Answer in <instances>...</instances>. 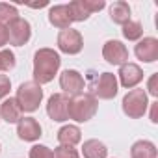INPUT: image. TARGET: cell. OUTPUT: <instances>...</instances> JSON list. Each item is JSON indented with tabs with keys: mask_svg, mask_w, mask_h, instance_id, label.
<instances>
[{
	"mask_svg": "<svg viewBox=\"0 0 158 158\" xmlns=\"http://www.w3.org/2000/svg\"><path fill=\"white\" fill-rule=\"evenodd\" d=\"M48 23L60 30H67L71 28V13H69V8L67 4H58V6H52L48 10Z\"/></svg>",
	"mask_w": 158,
	"mask_h": 158,
	"instance_id": "14",
	"label": "cell"
},
{
	"mask_svg": "<svg viewBox=\"0 0 158 158\" xmlns=\"http://www.w3.org/2000/svg\"><path fill=\"white\" fill-rule=\"evenodd\" d=\"M15 19H19V11L15 6L6 4V2H0V24L8 26L10 23H13Z\"/></svg>",
	"mask_w": 158,
	"mask_h": 158,
	"instance_id": "22",
	"label": "cell"
},
{
	"mask_svg": "<svg viewBox=\"0 0 158 158\" xmlns=\"http://www.w3.org/2000/svg\"><path fill=\"white\" fill-rule=\"evenodd\" d=\"M67 8H69V13H71V19H73V23L76 21V23H82V21H88L89 19V10L86 8V2L84 0H74V2H69L67 4Z\"/></svg>",
	"mask_w": 158,
	"mask_h": 158,
	"instance_id": "20",
	"label": "cell"
},
{
	"mask_svg": "<svg viewBox=\"0 0 158 158\" xmlns=\"http://www.w3.org/2000/svg\"><path fill=\"white\" fill-rule=\"evenodd\" d=\"M54 158H80L78 151L74 147H67V145H60L54 151Z\"/></svg>",
	"mask_w": 158,
	"mask_h": 158,
	"instance_id": "25",
	"label": "cell"
},
{
	"mask_svg": "<svg viewBox=\"0 0 158 158\" xmlns=\"http://www.w3.org/2000/svg\"><path fill=\"white\" fill-rule=\"evenodd\" d=\"M15 54L10 48H2L0 50V73L2 71H11L15 67Z\"/></svg>",
	"mask_w": 158,
	"mask_h": 158,
	"instance_id": "23",
	"label": "cell"
},
{
	"mask_svg": "<svg viewBox=\"0 0 158 158\" xmlns=\"http://www.w3.org/2000/svg\"><path fill=\"white\" fill-rule=\"evenodd\" d=\"M119 82H121V86L123 88H127V89H132V88H136L141 80H143V71H141V67L138 65V63H123L121 67H119Z\"/></svg>",
	"mask_w": 158,
	"mask_h": 158,
	"instance_id": "11",
	"label": "cell"
},
{
	"mask_svg": "<svg viewBox=\"0 0 158 158\" xmlns=\"http://www.w3.org/2000/svg\"><path fill=\"white\" fill-rule=\"evenodd\" d=\"M147 89H149V93H151L152 97H158V73L151 74L149 84H147Z\"/></svg>",
	"mask_w": 158,
	"mask_h": 158,
	"instance_id": "28",
	"label": "cell"
},
{
	"mask_svg": "<svg viewBox=\"0 0 158 158\" xmlns=\"http://www.w3.org/2000/svg\"><path fill=\"white\" fill-rule=\"evenodd\" d=\"M134 54L138 56V60L145 61V63H152L158 60V39L156 37H143L138 41Z\"/></svg>",
	"mask_w": 158,
	"mask_h": 158,
	"instance_id": "12",
	"label": "cell"
},
{
	"mask_svg": "<svg viewBox=\"0 0 158 158\" xmlns=\"http://www.w3.org/2000/svg\"><path fill=\"white\" fill-rule=\"evenodd\" d=\"M132 158H156V145L149 139H139L130 147Z\"/></svg>",
	"mask_w": 158,
	"mask_h": 158,
	"instance_id": "18",
	"label": "cell"
},
{
	"mask_svg": "<svg viewBox=\"0 0 158 158\" xmlns=\"http://www.w3.org/2000/svg\"><path fill=\"white\" fill-rule=\"evenodd\" d=\"M82 139V132L76 125H65L58 130V141L60 145H67V147H74L76 143H80Z\"/></svg>",
	"mask_w": 158,
	"mask_h": 158,
	"instance_id": "16",
	"label": "cell"
},
{
	"mask_svg": "<svg viewBox=\"0 0 158 158\" xmlns=\"http://www.w3.org/2000/svg\"><path fill=\"white\" fill-rule=\"evenodd\" d=\"M99 110V102L91 93H82L76 95L69 101V119L76 123H86L93 119V115Z\"/></svg>",
	"mask_w": 158,
	"mask_h": 158,
	"instance_id": "2",
	"label": "cell"
},
{
	"mask_svg": "<svg viewBox=\"0 0 158 158\" xmlns=\"http://www.w3.org/2000/svg\"><path fill=\"white\" fill-rule=\"evenodd\" d=\"M8 37H10V45L13 47H23L30 41L32 37V26L26 19H15L13 23L8 24Z\"/></svg>",
	"mask_w": 158,
	"mask_h": 158,
	"instance_id": "8",
	"label": "cell"
},
{
	"mask_svg": "<svg viewBox=\"0 0 158 158\" xmlns=\"http://www.w3.org/2000/svg\"><path fill=\"white\" fill-rule=\"evenodd\" d=\"M151 121L154 125L158 123V101L156 102H151Z\"/></svg>",
	"mask_w": 158,
	"mask_h": 158,
	"instance_id": "30",
	"label": "cell"
},
{
	"mask_svg": "<svg viewBox=\"0 0 158 158\" xmlns=\"http://www.w3.org/2000/svg\"><path fill=\"white\" fill-rule=\"evenodd\" d=\"M82 154H84V158H106L108 149L99 139H88L82 145Z\"/></svg>",
	"mask_w": 158,
	"mask_h": 158,
	"instance_id": "19",
	"label": "cell"
},
{
	"mask_svg": "<svg viewBox=\"0 0 158 158\" xmlns=\"http://www.w3.org/2000/svg\"><path fill=\"white\" fill-rule=\"evenodd\" d=\"M102 58L112 65H123V63L128 61V48L121 41L110 39L102 47Z\"/></svg>",
	"mask_w": 158,
	"mask_h": 158,
	"instance_id": "10",
	"label": "cell"
},
{
	"mask_svg": "<svg viewBox=\"0 0 158 158\" xmlns=\"http://www.w3.org/2000/svg\"><path fill=\"white\" fill-rule=\"evenodd\" d=\"M110 19L115 24H127L130 21V6L125 2V0H117L110 6Z\"/></svg>",
	"mask_w": 158,
	"mask_h": 158,
	"instance_id": "17",
	"label": "cell"
},
{
	"mask_svg": "<svg viewBox=\"0 0 158 158\" xmlns=\"http://www.w3.org/2000/svg\"><path fill=\"white\" fill-rule=\"evenodd\" d=\"M10 89H11V80L8 74H0V101L6 99L10 95Z\"/></svg>",
	"mask_w": 158,
	"mask_h": 158,
	"instance_id": "26",
	"label": "cell"
},
{
	"mask_svg": "<svg viewBox=\"0 0 158 158\" xmlns=\"http://www.w3.org/2000/svg\"><path fill=\"white\" fill-rule=\"evenodd\" d=\"M17 136L23 141H35L41 138V125L34 117H21L17 123Z\"/></svg>",
	"mask_w": 158,
	"mask_h": 158,
	"instance_id": "13",
	"label": "cell"
},
{
	"mask_svg": "<svg viewBox=\"0 0 158 158\" xmlns=\"http://www.w3.org/2000/svg\"><path fill=\"white\" fill-rule=\"evenodd\" d=\"M84 2H86V8L89 10V13H95V11H101L106 8L104 0H84Z\"/></svg>",
	"mask_w": 158,
	"mask_h": 158,
	"instance_id": "27",
	"label": "cell"
},
{
	"mask_svg": "<svg viewBox=\"0 0 158 158\" xmlns=\"http://www.w3.org/2000/svg\"><path fill=\"white\" fill-rule=\"evenodd\" d=\"M60 88L63 89V93L67 97H76V95L84 93L86 80L76 69H65L60 74Z\"/></svg>",
	"mask_w": 158,
	"mask_h": 158,
	"instance_id": "5",
	"label": "cell"
},
{
	"mask_svg": "<svg viewBox=\"0 0 158 158\" xmlns=\"http://www.w3.org/2000/svg\"><path fill=\"white\" fill-rule=\"evenodd\" d=\"M123 112L125 115H128L130 119H139L145 115L147 106H149V99H147V91L145 89H130L125 97H123Z\"/></svg>",
	"mask_w": 158,
	"mask_h": 158,
	"instance_id": "4",
	"label": "cell"
},
{
	"mask_svg": "<svg viewBox=\"0 0 158 158\" xmlns=\"http://www.w3.org/2000/svg\"><path fill=\"white\" fill-rule=\"evenodd\" d=\"M143 35V26L139 21H128L127 24H123V37L128 41H138Z\"/></svg>",
	"mask_w": 158,
	"mask_h": 158,
	"instance_id": "21",
	"label": "cell"
},
{
	"mask_svg": "<svg viewBox=\"0 0 158 158\" xmlns=\"http://www.w3.org/2000/svg\"><path fill=\"white\" fill-rule=\"evenodd\" d=\"M15 101L17 104L21 106L23 112H35L43 101V88L39 84H35L34 80L32 82H23L17 89V95H15Z\"/></svg>",
	"mask_w": 158,
	"mask_h": 158,
	"instance_id": "3",
	"label": "cell"
},
{
	"mask_svg": "<svg viewBox=\"0 0 158 158\" xmlns=\"http://www.w3.org/2000/svg\"><path fill=\"white\" fill-rule=\"evenodd\" d=\"M119 91V84H117V76L114 73H102L99 78H97V82L93 86V97L97 99H102V101H110L117 95Z\"/></svg>",
	"mask_w": 158,
	"mask_h": 158,
	"instance_id": "7",
	"label": "cell"
},
{
	"mask_svg": "<svg viewBox=\"0 0 158 158\" xmlns=\"http://www.w3.org/2000/svg\"><path fill=\"white\" fill-rule=\"evenodd\" d=\"M21 115H23V110L21 106L17 104L15 99H6L2 104H0V119H4L6 123H19L21 121Z\"/></svg>",
	"mask_w": 158,
	"mask_h": 158,
	"instance_id": "15",
	"label": "cell"
},
{
	"mask_svg": "<svg viewBox=\"0 0 158 158\" xmlns=\"http://www.w3.org/2000/svg\"><path fill=\"white\" fill-rule=\"evenodd\" d=\"M58 48L63 52V54H78L82 52L84 48V37L78 30H73V28H67V30H61L58 34Z\"/></svg>",
	"mask_w": 158,
	"mask_h": 158,
	"instance_id": "6",
	"label": "cell"
},
{
	"mask_svg": "<svg viewBox=\"0 0 158 158\" xmlns=\"http://www.w3.org/2000/svg\"><path fill=\"white\" fill-rule=\"evenodd\" d=\"M10 37H8V26H2L0 24V48H2L4 45H8Z\"/></svg>",
	"mask_w": 158,
	"mask_h": 158,
	"instance_id": "29",
	"label": "cell"
},
{
	"mask_svg": "<svg viewBox=\"0 0 158 158\" xmlns=\"http://www.w3.org/2000/svg\"><path fill=\"white\" fill-rule=\"evenodd\" d=\"M69 97L65 93H54L50 95L48 102H47V114L52 121L63 123L69 119Z\"/></svg>",
	"mask_w": 158,
	"mask_h": 158,
	"instance_id": "9",
	"label": "cell"
},
{
	"mask_svg": "<svg viewBox=\"0 0 158 158\" xmlns=\"http://www.w3.org/2000/svg\"><path fill=\"white\" fill-rule=\"evenodd\" d=\"M61 65V58L54 48H39L34 54V82L43 86L54 80Z\"/></svg>",
	"mask_w": 158,
	"mask_h": 158,
	"instance_id": "1",
	"label": "cell"
},
{
	"mask_svg": "<svg viewBox=\"0 0 158 158\" xmlns=\"http://www.w3.org/2000/svg\"><path fill=\"white\" fill-rule=\"evenodd\" d=\"M30 158H54V151L47 145H34L30 149Z\"/></svg>",
	"mask_w": 158,
	"mask_h": 158,
	"instance_id": "24",
	"label": "cell"
}]
</instances>
